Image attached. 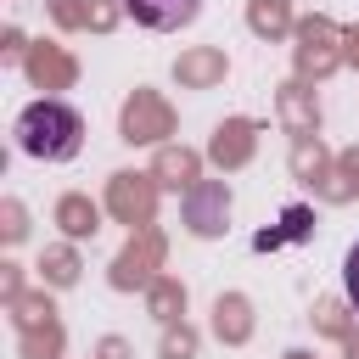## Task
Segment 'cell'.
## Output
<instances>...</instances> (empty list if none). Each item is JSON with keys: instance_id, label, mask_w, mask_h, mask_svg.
Instances as JSON below:
<instances>
[{"instance_id": "obj_1", "label": "cell", "mask_w": 359, "mask_h": 359, "mask_svg": "<svg viewBox=\"0 0 359 359\" xmlns=\"http://www.w3.org/2000/svg\"><path fill=\"white\" fill-rule=\"evenodd\" d=\"M17 146L39 163H73L84 146V118L67 101H28L17 112Z\"/></svg>"}, {"instance_id": "obj_2", "label": "cell", "mask_w": 359, "mask_h": 359, "mask_svg": "<svg viewBox=\"0 0 359 359\" xmlns=\"http://www.w3.org/2000/svg\"><path fill=\"white\" fill-rule=\"evenodd\" d=\"M224 219H230V191H224L219 180H196V185L185 191V224H191L196 236H219Z\"/></svg>"}, {"instance_id": "obj_3", "label": "cell", "mask_w": 359, "mask_h": 359, "mask_svg": "<svg viewBox=\"0 0 359 359\" xmlns=\"http://www.w3.org/2000/svg\"><path fill=\"white\" fill-rule=\"evenodd\" d=\"M123 11L140 22V28H157V34H174L185 22H196L202 0H123Z\"/></svg>"}, {"instance_id": "obj_4", "label": "cell", "mask_w": 359, "mask_h": 359, "mask_svg": "<svg viewBox=\"0 0 359 359\" xmlns=\"http://www.w3.org/2000/svg\"><path fill=\"white\" fill-rule=\"evenodd\" d=\"M342 292H348V303L359 309V241H353L348 258H342Z\"/></svg>"}]
</instances>
